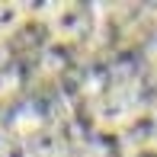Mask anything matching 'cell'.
I'll list each match as a JSON object with an SVG mask.
<instances>
[{
    "label": "cell",
    "instance_id": "1",
    "mask_svg": "<svg viewBox=\"0 0 157 157\" xmlns=\"http://www.w3.org/2000/svg\"><path fill=\"white\" fill-rule=\"evenodd\" d=\"M26 16L29 13H26L23 0H0V42H6V35L16 32Z\"/></svg>",
    "mask_w": 157,
    "mask_h": 157
},
{
    "label": "cell",
    "instance_id": "2",
    "mask_svg": "<svg viewBox=\"0 0 157 157\" xmlns=\"http://www.w3.org/2000/svg\"><path fill=\"white\" fill-rule=\"evenodd\" d=\"M0 157H32V147L26 138H10L3 144V151H0Z\"/></svg>",
    "mask_w": 157,
    "mask_h": 157
},
{
    "label": "cell",
    "instance_id": "3",
    "mask_svg": "<svg viewBox=\"0 0 157 157\" xmlns=\"http://www.w3.org/2000/svg\"><path fill=\"white\" fill-rule=\"evenodd\" d=\"M10 141V135H6V128H3V122H0V151H3V144Z\"/></svg>",
    "mask_w": 157,
    "mask_h": 157
},
{
    "label": "cell",
    "instance_id": "4",
    "mask_svg": "<svg viewBox=\"0 0 157 157\" xmlns=\"http://www.w3.org/2000/svg\"><path fill=\"white\" fill-rule=\"evenodd\" d=\"M6 64V42H0V67Z\"/></svg>",
    "mask_w": 157,
    "mask_h": 157
}]
</instances>
